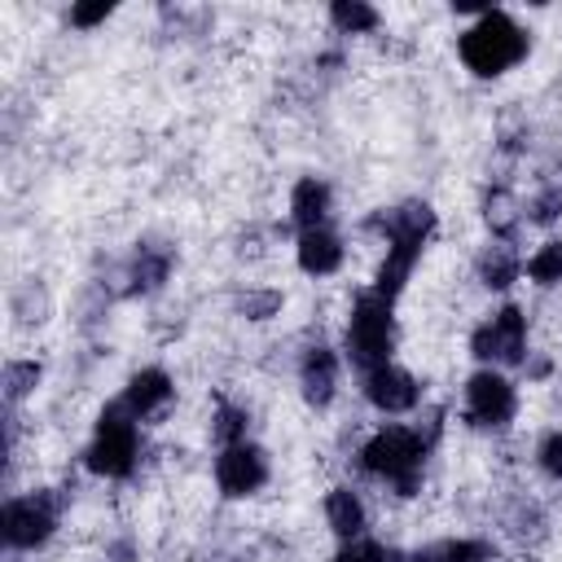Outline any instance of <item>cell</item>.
<instances>
[{"instance_id":"cell-12","label":"cell","mask_w":562,"mask_h":562,"mask_svg":"<svg viewBox=\"0 0 562 562\" xmlns=\"http://www.w3.org/2000/svg\"><path fill=\"white\" fill-rule=\"evenodd\" d=\"M123 408L136 417V422H154V417H162L167 408H171V400H176V382H171V373L167 369H158V364H145V369H136L127 382H123Z\"/></svg>"},{"instance_id":"cell-11","label":"cell","mask_w":562,"mask_h":562,"mask_svg":"<svg viewBox=\"0 0 562 562\" xmlns=\"http://www.w3.org/2000/svg\"><path fill=\"white\" fill-rule=\"evenodd\" d=\"M171 268H176V246H167V241H136V250H132V259L123 268V294H132V299L158 294L167 285Z\"/></svg>"},{"instance_id":"cell-5","label":"cell","mask_w":562,"mask_h":562,"mask_svg":"<svg viewBox=\"0 0 562 562\" xmlns=\"http://www.w3.org/2000/svg\"><path fill=\"white\" fill-rule=\"evenodd\" d=\"M342 351L360 373H369L378 364H391V351H395V303L382 299L378 290L356 294V303L347 312V329H342Z\"/></svg>"},{"instance_id":"cell-21","label":"cell","mask_w":562,"mask_h":562,"mask_svg":"<svg viewBox=\"0 0 562 562\" xmlns=\"http://www.w3.org/2000/svg\"><path fill=\"white\" fill-rule=\"evenodd\" d=\"M378 22H382L378 9L364 0H334L329 4V26L338 35H369V31H378Z\"/></svg>"},{"instance_id":"cell-7","label":"cell","mask_w":562,"mask_h":562,"mask_svg":"<svg viewBox=\"0 0 562 562\" xmlns=\"http://www.w3.org/2000/svg\"><path fill=\"white\" fill-rule=\"evenodd\" d=\"M527 312L518 303H505L496 307L487 321L474 325L470 334V356L483 364V369H522L527 360Z\"/></svg>"},{"instance_id":"cell-31","label":"cell","mask_w":562,"mask_h":562,"mask_svg":"<svg viewBox=\"0 0 562 562\" xmlns=\"http://www.w3.org/2000/svg\"><path fill=\"white\" fill-rule=\"evenodd\" d=\"M386 562H430L426 549H386Z\"/></svg>"},{"instance_id":"cell-20","label":"cell","mask_w":562,"mask_h":562,"mask_svg":"<svg viewBox=\"0 0 562 562\" xmlns=\"http://www.w3.org/2000/svg\"><path fill=\"white\" fill-rule=\"evenodd\" d=\"M281 307H285V294L272 285H246L241 294H233V316L241 321H272L281 316Z\"/></svg>"},{"instance_id":"cell-3","label":"cell","mask_w":562,"mask_h":562,"mask_svg":"<svg viewBox=\"0 0 562 562\" xmlns=\"http://www.w3.org/2000/svg\"><path fill=\"white\" fill-rule=\"evenodd\" d=\"M527 48H531V35L505 9H483L457 40L465 70H474L479 79H496V75L514 70L527 57Z\"/></svg>"},{"instance_id":"cell-24","label":"cell","mask_w":562,"mask_h":562,"mask_svg":"<svg viewBox=\"0 0 562 562\" xmlns=\"http://www.w3.org/2000/svg\"><path fill=\"white\" fill-rule=\"evenodd\" d=\"M522 272L536 281V285H562V241L549 237L531 250V259L522 263Z\"/></svg>"},{"instance_id":"cell-10","label":"cell","mask_w":562,"mask_h":562,"mask_svg":"<svg viewBox=\"0 0 562 562\" xmlns=\"http://www.w3.org/2000/svg\"><path fill=\"white\" fill-rule=\"evenodd\" d=\"M360 391H364V400H369L378 413H386V417L413 413L417 400H422L417 378H413L408 369H400V364H378V369H369Z\"/></svg>"},{"instance_id":"cell-30","label":"cell","mask_w":562,"mask_h":562,"mask_svg":"<svg viewBox=\"0 0 562 562\" xmlns=\"http://www.w3.org/2000/svg\"><path fill=\"white\" fill-rule=\"evenodd\" d=\"M522 373H527V382H544V378L553 373V360H549L544 351H527V360H522Z\"/></svg>"},{"instance_id":"cell-22","label":"cell","mask_w":562,"mask_h":562,"mask_svg":"<svg viewBox=\"0 0 562 562\" xmlns=\"http://www.w3.org/2000/svg\"><path fill=\"white\" fill-rule=\"evenodd\" d=\"M246 435H250V413L233 400H220L211 413V439L220 448H233V443H246Z\"/></svg>"},{"instance_id":"cell-1","label":"cell","mask_w":562,"mask_h":562,"mask_svg":"<svg viewBox=\"0 0 562 562\" xmlns=\"http://www.w3.org/2000/svg\"><path fill=\"white\" fill-rule=\"evenodd\" d=\"M435 224H439V220H435V206L422 202V198H408V202H400V206H382V211L369 215L364 228H373V233L382 237V246H386V255H382V263H378V277H373V290H378L382 299L395 303V294L408 285V277H413V268H417L426 241L435 237Z\"/></svg>"},{"instance_id":"cell-14","label":"cell","mask_w":562,"mask_h":562,"mask_svg":"<svg viewBox=\"0 0 562 562\" xmlns=\"http://www.w3.org/2000/svg\"><path fill=\"white\" fill-rule=\"evenodd\" d=\"M329 215H334V189H329V180H321V176L294 180V189H290V224L299 233H307V228H325Z\"/></svg>"},{"instance_id":"cell-32","label":"cell","mask_w":562,"mask_h":562,"mask_svg":"<svg viewBox=\"0 0 562 562\" xmlns=\"http://www.w3.org/2000/svg\"><path fill=\"white\" fill-rule=\"evenodd\" d=\"M558 180H562V176H558Z\"/></svg>"},{"instance_id":"cell-18","label":"cell","mask_w":562,"mask_h":562,"mask_svg":"<svg viewBox=\"0 0 562 562\" xmlns=\"http://www.w3.org/2000/svg\"><path fill=\"white\" fill-rule=\"evenodd\" d=\"M40 382H44V364H40V360H31V356H13V360H4V369H0V395H4V408H18L22 400H31Z\"/></svg>"},{"instance_id":"cell-19","label":"cell","mask_w":562,"mask_h":562,"mask_svg":"<svg viewBox=\"0 0 562 562\" xmlns=\"http://www.w3.org/2000/svg\"><path fill=\"white\" fill-rule=\"evenodd\" d=\"M483 220H487V228H492L496 241H518L522 211H518V202H514L505 189H492V193L483 198Z\"/></svg>"},{"instance_id":"cell-26","label":"cell","mask_w":562,"mask_h":562,"mask_svg":"<svg viewBox=\"0 0 562 562\" xmlns=\"http://www.w3.org/2000/svg\"><path fill=\"white\" fill-rule=\"evenodd\" d=\"M9 312L18 316V325H40L44 316H48V294L35 285V281H26L18 294H13V303H9Z\"/></svg>"},{"instance_id":"cell-13","label":"cell","mask_w":562,"mask_h":562,"mask_svg":"<svg viewBox=\"0 0 562 562\" xmlns=\"http://www.w3.org/2000/svg\"><path fill=\"white\" fill-rule=\"evenodd\" d=\"M299 391L312 408H329L338 395V351L325 342H312L299 356Z\"/></svg>"},{"instance_id":"cell-8","label":"cell","mask_w":562,"mask_h":562,"mask_svg":"<svg viewBox=\"0 0 562 562\" xmlns=\"http://www.w3.org/2000/svg\"><path fill=\"white\" fill-rule=\"evenodd\" d=\"M465 422L474 430H505L518 417V391L501 369H479L465 378Z\"/></svg>"},{"instance_id":"cell-15","label":"cell","mask_w":562,"mask_h":562,"mask_svg":"<svg viewBox=\"0 0 562 562\" xmlns=\"http://www.w3.org/2000/svg\"><path fill=\"white\" fill-rule=\"evenodd\" d=\"M294 259H299V268H303L307 277H334V272L342 268V259H347V246H342V237L325 224V228H307V233H299V241H294Z\"/></svg>"},{"instance_id":"cell-29","label":"cell","mask_w":562,"mask_h":562,"mask_svg":"<svg viewBox=\"0 0 562 562\" xmlns=\"http://www.w3.org/2000/svg\"><path fill=\"white\" fill-rule=\"evenodd\" d=\"M110 13H114V4H110V0H92V4H70L66 22H70V26H79V31H92V26H101Z\"/></svg>"},{"instance_id":"cell-4","label":"cell","mask_w":562,"mask_h":562,"mask_svg":"<svg viewBox=\"0 0 562 562\" xmlns=\"http://www.w3.org/2000/svg\"><path fill=\"white\" fill-rule=\"evenodd\" d=\"M140 465V422L123 408V400H110L97 413L92 439L83 448V470L97 479H132Z\"/></svg>"},{"instance_id":"cell-9","label":"cell","mask_w":562,"mask_h":562,"mask_svg":"<svg viewBox=\"0 0 562 562\" xmlns=\"http://www.w3.org/2000/svg\"><path fill=\"white\" fill-rule=\"evenodd\" d=\"M215 487L228 496V501H246L255 496L268 479H272V465H268V452L259 443H233V448H220L215 457Z\"/></svg>"},{"instance_id":"cell-6","label":"cell","mask_w":562,"mask_h":562,"mask_svg":"<svg viewBox=\"0 0 562 562\" xmlns=\"http://www.w3.org/2000/svg\"><path fill=\"white\" fill-rule=\"evenodd\" d=\"M61 492L53 487H31V492H13L4 505H0V536H4V549L13 553H35L53 540L57 522H61Z\"/></svg>"},{"instance_id":"cell-23","label":"cell","mask_w":562,"mask_h":562,"mask_svg":"<svg viewBox=\"0 0 562 562\" xmlns=\"http://www.w3.org/2000/svg\"><path fill=\"white\" fill-rule=\"evenodd\" d=\"M426 558L430 562H496V549L479 536H457V540L426 544Z\"/></svg>"},{"instance_id":"cell-25","label":"cell","mask_w":562,"mask_h":562,"mask_svg":"<svg viewBox=\"0 0 562 562\" xmlns=\"http://www.w3.org/2000/svg\"><path fill=\"white\" fill-rule=\"evenodd\" d=\"M522 220H527V224H540V228L558 224V220H562V180L540 184V189L531 193V202L522 206Z\"/></svg>"},{"instance_id":"cell-16","label":"cell","mask_w":562,"mask_h":562,"mask_svg":"<svg viewBox=\"0 0 562 562\" xmlns=\"http://www.w3.org/2000/svg\"><path fill=\"white\" fill-rule=\"evenodd\" d=\"M325 522H329V531H334L338 540H360L364 527H369V509H364L360 492L347 487V483L329 487V492H325Z\"/></svg>"},{"instance_id":"cell-27","label":"cell","mask_w":562,"mask_h":562,"mask_svg":"<svg viewBox=\"0 0 562 562\" xmlns=\"http://www.w3.org/2000/svg\"><path fill=\"white\" fill-rule=\"evenodd\" d=\"M536 465L544 479L562 483V430H544L540 443H536Z\"/></svg>"},{"instance_id":"cell-2","label":"cell","mask_w":562,"mask_h":562,"mask_svg":"<svg viewBox=\"0 0 562 562\" xmlns=\"http://www.w3.org/2000/svg\"><path fill=\"white\" fill-rule=\"evenodd\" d=\"M435 439H439V417L422 426H382L360 443L356 461L369 479H382L395 496H417Z\"/></svg>"},{"instance_id":"cell-17","label":"cell","mask_w":562,"mask_h":562,"mask_svg":"<svg viewBox=\"0 0 562 562\" xmlns=\"http://www.w3.org/2000/svg\"><path fill=\"white\" fill-rule=\"evenodd\" d=\"M474 277H479L487 290H509V285L522 277V255L514 250V241H492V246L479 250Z\"/></svg>"},{"instance_id":"cell-28","label":"cell","mask_w":562,"mask_h":562,"mask_svg":"<svg viewBox=\"0 0 562 562\" xmlns=\"http://www.w3.org/2000/svg\"><path fill=\"white\" fill-rule=\"evenodd\" d=\"M329 562H386V544L360 536V540H342V549Z\"/></svg>"}]
</instances>
